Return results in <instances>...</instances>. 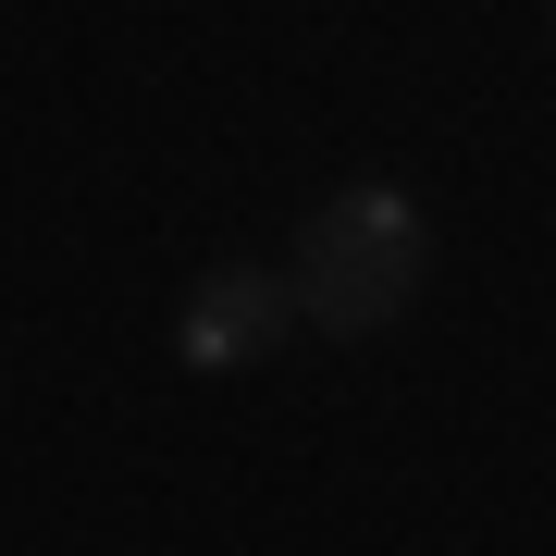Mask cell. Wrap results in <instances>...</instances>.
I'll list each match as a JSON object with an SVG mask.
<instances>
[{
  "instance_id": "obj_1",
  "label": "cell",
  "mask_w": 556,
  "mask_h": 556,
  "mask_svg": "<svg viewBox=\"0 0 556 556\" xmlns=\"http://www.w3.org/2000/svg\"><path fill=\"white\" fill-rule=\"evenodd\" d=\"M420 285H433V211L408 186H346L298 236V285L285 298H298L309 334H383Z\"/></svg>"
},
{
  "instance_id": "obj_2",
  "label": "cell",
  "mask_w": 556,
  "mask_h": 556,
  "mask_svg": "<svg viewBox=\"0 0 556 556\" xmlns=\"http://www.w3.org/2000/svg\"><path fill=\"white\" fill-rule=\"evenodd\" d=\"M285 334H298L285 273H211L199 298L174 309V358H186V371H248V358H273Z\"/></svg>"
}]
</instances>
